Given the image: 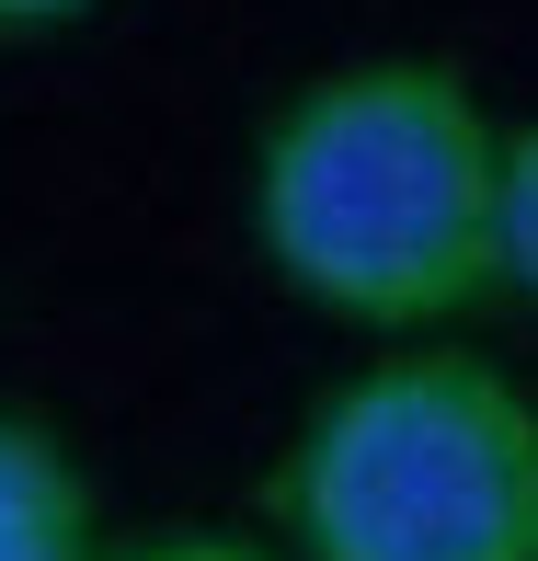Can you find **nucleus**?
I'll return each mask as SVG.
<instances>
[{
    "label": "nucleus",
    "instance_id": "1",
    "mask_svg": "<svg viewBox=\"0 0 538 561\" xmlns=\"http://www.w3.org/2000/svg\"><path fill=\"white\" fill-rule=\"evenodd\" d=\"M252 241L355 333H447L504 298V126L447 58H344L252 149Z\"/></svg>",
    "mask_w": 538,
    "mask_h": 561
},
{
    "label": "nucleus",
    "instance_id": "2",
    "mask_svg": "<svg viewBox=\"0 0 538 561\" xmlns=\"http://www.w3.org/2000/svg\"><path fill=\"white\" fill-rule=\"evenodd\" d=\"M287 561H538V401L470 344L332 378L264 470Z\"/></svg>",
    "mask_w": 538,
    "mask_h": 561
},
{
    "label": "nucleus",
    "instance_id": "3",
    "mask_svg": "<svg viewBox=\"0 0 538 561\" xmlns=\"http://www.w3.org/2000/svg\"><path fill=\"white\" fill-rule=\"evenodd\" d=\"M0 561H104V516L58 424L0 401Z\"/></svg>",
    "mask_w": 538,
    "mask_h": 561
},
{
    "label": "nucleus",
    "instance_id": "4",
    "mask_svg": "<svg viewBox=\"0 0 538 561\" xmlns=\"http://www.w3.org/2000/svg\"><path fill=\"white\" fill-rule=\"evenodd\" d=\"M504 287L538 298V115L504 126Z\"/></svg>",
    "mask_w": 538,
    "mask_h": 561
},
{
    "label": "nucleus",
    "instance_id": "5",
    "mask_svg": "<svg viewBox=\"0 0 538 561\" xmlns=\"http://www.w3.org/2000/svg\"><path fill=\"white\" fill-rule=\"evenodd\" d=\"M104 561H287L275 539H229V527H161L138 550H104Z\"/></svg>",
    "mask_w": 538,
    "mask_h": 561
},
{
    "label": "nucleus",
    "instance_id": "6",
    "mask_svg": "<svg viewBox=\"0 0 538 561\" xmlns=\"http://www.w3.org/2000/svg\"><path fill=\"white\" fill-rule=\"evenodd\" d=\"M81 12H104V0H0V35H58Z\"/></svg>",
    "mask_w": 538,
    "mask_h": 561
}]
</instances>
